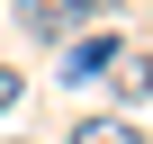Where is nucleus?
I'll return each mask as SVG.
<instances>
[{
    "label": "nucleus",
    "mask_w": 153,
    "mask_h": 144,
    "mask_svg": "<svg viewBox=\"0 0 153 144\" xmlns=\"http://www.w3.org/2000/svg\"><path fill=\"white\" fill-rule=\"evenodd\" d=\"M9 144H27V135H9Z\"/></svg>",
    "instance_id": "5"
},
{
    "label": "nucleus",
    "mask_w": 153,
    "mask_h": 144,
    "mask_svg": "<svg viewBox=\"0 0 153 144\" xmlns=\"http://www.w3.org/2000/svg\"><path fill=\"white\" fill-rule=\"evenodd\" d=\"M90 9H99V0H18V27L27 36H81Z\"/></svg>",
    "instance_id": "1"
},
{
    "label": "nucleus",
    "mask_w": 153,
    "mask_h": 144,
    "mask_svg": "<svg viewBox=\"0 0 153 144\" xmlns=\"http://www.w3.org/2000/svg\"><path fill=\"white\" fill-rule=\"evenodd\" d=\"M72 144H144V126H135V117H81Z\"/></svg>",
    "instance_id": "2"
},
{
    "label": "nucleus",
    "mask_w": 153,
    "mask_h": 144,
    "mask_svg": "<svg viewBox=\"0 0 153 144\" xmlns=\"http://www.w3.org/2000/svg\"><path fill=\"white\" fill-rule=\"evenodd\" d=\"M18 99H27V72H18V63H0V117H9Z\"/></svg>",
    "instance_id": "4"
},
{
    "label": "nucleus",
    "mask_w": 153,
    "mask_h": 144,
    "mask_svg": "<svg viewBox=\"0 0 153 144\" xmlns=\"http://www.w3.org/2000/svg\"><path fill=\"white\" fill-rule=\"evenodd\" d=\"M108 54H117V36H81V45L63 54V72H72V81H90V72H99Z\"/></svg>",
    "instance_id": "3"
}]
</instances>
